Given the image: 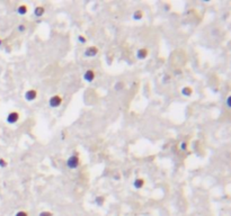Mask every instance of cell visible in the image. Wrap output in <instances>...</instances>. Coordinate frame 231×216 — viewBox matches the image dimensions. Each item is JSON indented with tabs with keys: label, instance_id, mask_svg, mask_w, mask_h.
<instances>
[{
	"label": "cell",
	"instance_id": "obj_14",
	"mask_svg": "<svg viewBox=\"0 0 231 216\" xmlns=\"http://www.w3.org/2000/svg\"><path fill=\"white\" fill-rule=\"evenodd\" d=\"M38 216H53V213L50 211H43L38 214Z\"/></svg>",
	"mask_w": 231,
	"mask_h": 216
},
{
	"label": "cell",
	"instance_id": "obj_9",
	"mask_svg": "<svg viewBox=\"0 0 231 216\" xmlns=\"http://www.w3.org/2000/svg\"><path fill=\"white\" fill-rule=\"evenodd\" d=\"M44 14H45V8L43 6H37L34 9V15L36 17H42Z\"/></svg>",
	"mask_w": 231,
	"mask_h": 216
},
{
	"label": "cell",
	"instance_id": "obj_5",
	"mask_svg": "<svg viewBox=\"0 0 231 216\" xmlns=\"http://www.w3.org/2000/svg\"><path fill=\"white\" fill-rule=\"evenodd\" d=\"M97 54H98V49L96 46H88L85 50V56H87V57H94Z\"/></svg>",
	"mask_w": 231,
	"mask_h": 216
},
{
	"label": "cell",
	"instance_id": "obj_4",
	"mask_svg": "<svg viewBox=\"0 0 231 216\" xmlns=\"http://www.w3.org/2000/svg\"><path fill=\"white\" fill-rule=\"evenodd\" d=\"M24 98L26 101L31 103V101H34L36 98H37V90L36 89H28L25 95H24Z\"/></svg>",
	"mask_w": 231,
	"mask_h": 216
},
{
	"label": "cell",
	"instance_id": "obj_20",
	"mask_svg": "<svg viewBox=\"0 0 231 216\" xmlns=\"http://www.w3.org/2000/svg\"><path fill=\"white\" fill-rule=\"evenodd\" d=\"M231 97L230 96H228V98H227V106H228V108H231Z\"/></svg>",
	"mask_w": 231,
	"mask_h": 216
},
{
	"label": "cell",
	"instance_id": "obj_7",
	"mask_svg": "<svg viewBox=\"0 0 231 216\" xmlns=\"http://www.w3.org/2000/svg\"><path fill=\"white\" fill-rule=\"evenodd\" d=\"M148 55H149V51H148V49H145V47L139 49L138 52H137V57H138L139 60H144V59H147Z\"/></svg>",
	"mask_w": 231,
	"mask_h": 216
},
{
	"label": "cell",
	"instance_id": "obj_1",
	"mask_svg": "<svg viewBox=\"0 0 231 216\" xmlns=\"http://www.w3.org/2000/svg\"><path fill=\"white\" fill-rule=\"evenodd\" d=\"M80 165V159H79V155L77 153L72 154L71 157L68 158L67 160V167L69 169H77L78 167Z\"/></svg>",
	"mask_w": 231,
	"mask_h": 216
},
{
	"label": "cell",
	"instance_id": "obj_8",
	"mask_svg": "<svg viewBox=\"0 0 231 216\" xmlns=\"http://www.w3.org/2000/svg\"><path fill=\"white\" fill-rule=\"evenodd\" d=\"M144 185H145V180L143 179V178H137V179L133 181V187L135 188V189H142L143 187H144Z\"/></svg>",
	"mask_w": 231,
	"mask_h": 216
},
{
	"label": "cell",
	"instance_id": "obj_11",
	"mask_svg": "<svg viewBox=\"0 0 231 216\" xmlns=\"http://www.w3.org/2000/svg\"><path fill=\"white\" fill-rule=\"evenodd\" d=\"M181 93H183L185 97H189V96H192V93H193V88L189 87V86H186V87H184V88L181 89Z\"/></svg>",
	"mask_w": 231,
	"mask_h": 216
},
{
	"label": "cell",
	"instance_id": "obj_17",
	"mask_svg": "<svg viewBox=\"0 0 231 216\" xmlns=\"http://www.w3.org/2000/svg\"><path fill=\"white\" fill-rule=\"evenodd\" d=\"M15 216H28V213L25 211H18L17 213L15 214Z\"/></svg>",
	"mask_w": 231,
	"mask_h": 216
},
{
	"label": "cell",
	"instance_id": "obj_3",
	"mask_svg": "<svg viewBox=\"0 0 231 216\" xmlns=\"http://www.w3.org/2000/svg\"><path fill=\"white\" fill-rule=\"evenodd\" d=\"M62 101H63V99H62L61 96L54 95V96H52V97L49 99V105H50V107H52V108H58L62 105Z\"/></svg>",
	"mask_w": 231,
	"mask_h": 216
},
{
	"label": "cell",
	"instance_id": "obj_12",
	"mask_svg": "<svg viewBox=\"0 0 231 216\" xmlns=\"http://www.w3.org/2000/svg\"><path fill=\"white\" fill-rule=\"evenodd\" d=\"M132 18H133L134 20H140V19H142L143 11L142 10H135V11L133 13V15H132Z\"/></svg>",
	"mask_w": 231,
	"mask_h": 216
},
{
	"label": "cell",
	"instance_id": "obj_21",
	"mask_svg": "<svg viewBox=\"0 0 231 216\" xmlns=\"http://www.w3.org/2000/svg\"><path fill=\"white\" fill-rule=\"evenodd\" d=\"M1 45H2V39L0 38V46H1Z\"/></svg>",
	"mask_w": 231,
	"mask_h": 216
},
{
	"label": "cell",
	"instance_id": "obj_18",
	"mask_svg": "<svg viewBox=\"0 0 231 216\" xmlns=\"http://www.w3.org/2000/svg\"><path fill=\"white\" fill-rule=\"evenodd\" d=\"M25 29H26L25 25H19L18 26V32H25Z\"/></svg>",
	"mask_w": 231,
	"mask_h": 216
},
{
	"label": "cell",
	"instance_id": "obj_10",
	"mask_svg": "<svg viewBox=\"0 0 231 216\" xmlns=\"http://www.w3.org/2000/svg\"><path fill=\"white\" fill-rule=\"evenodd\" d=\"M28 13V7L26 5H20L19 7L17 8V14L20 15V16H24Z\"/></svg>",
	"mask_w": 231,
	"mask_h": 216
},
{
	"label": "cell",
	"instance_id": "obj_2",
	"mask_svg": "<svg viewBox=\"0 0 231 216\" xmlns=\"http://www.w3.org/2000/svg\"><path fill=\"white\" fill-rule=\"evenodd\" d=\"M19 118H20L19 113L16 111V110H13V111H10V113L7 115V117H6V122H7L8 124H10V125H14V124L18 123Z\"/></svg>",
	"mask_w": 231,
	"mask_h": 216
},
{
	"label": "cell",
	"instance_id": "obj_19",
	"mask_svg": "<svg viewBox=\"0 0 231 216\" xmlns=\"http://www.w3.org/2000/svg\"><path fill=\"white\" fill-rule=\"evenodd\" d=\"M180 149H181L183 151H185V150L187 149V143H186V142H183V143L180 144Z\"/></svg>",
	"mask_w": 231,
	"mask_h": 216
},
{
	"label": "cell",
	"instance_id": "obj_13",
	"mask_svg": "<svg viewBox=\"0 0 231 216\" xmlns=\"http://www.w3.org/2000/svg\"><path fill=\"white\" fill-rule=\"evenodd\" d=\"M104 203H105V198L103 197V196H98V197H96V204H97L98 206H103Z\"/></svg>",
	"mask_w": 231,
	"mask_h": 216
},
{
	"label": "cell",
	"instance_id": "obj_15",
	"mask_svg": "<svg viewBox=\"0 0 231 216\" xmlns=\"http://www.w3.org/2000/svg\"><path fill=\"white\" fill-rule=\"evenodd\" d=\"M78 42L81 43V44H85V43L87 42V38H86L84 35H79L78 36Z\"/></svg>",
	"mask_w": 231,
	"mask_h": 216
},
{
	"label": "cell",
	"instance_id": "obj_16",
	"mask_svg": "<svg viewBox=\"0 0 231 216\" xmlns=\"http://www.w3.org/2000/svg\"><path fill=\"white\" fill-rule=\"evenodd\" d=\"M8 165V162L6 161L3 158H0V168H6Z\"/></svg>",
	"mask_w": 231,
	"mask_h": 216
},
{
	"label": "cell",
	"instance_id": "obj_6",
	"mask_svg": "<svg viewBox=\"0 0 231 216\" xmlns=\"http://www.w3.org/2000/svg\"><path fill=\"white\" fill-rule=\"evenodd\" d=\"M95 78H96V73L94 70H87L84 74V79L87 82H92L95 80Z\"/></svg>",
	"mask_w": 231,
	"mask_h": 216
}]
</instances>
